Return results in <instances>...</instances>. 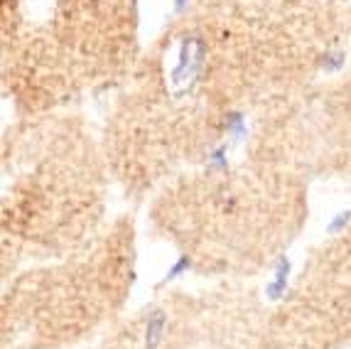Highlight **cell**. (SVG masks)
<instances>
[{"instance_id":"obj_1","label":"cell","mask_w":351,"mask_h":349,"mask_svg":"<svg viewBox=\"0 0 351 349\" xmlns=\"http://www.w3.org/2000/svg\"><path fill=\"white\" fill-rule=\"evenodd\" d=\"M206 62V42L199 35H184L177 42L175 65L170 69V89L177 96L189 93L204 69Z\"/></svg>"},{"instance_id":"obj_2","label":"cell","mask_w":351,"mask_h":349,"mask_svg":"<svg viewBox=\"0 0 351 349\" xmlns=\"http://www.w3.org/2000/svg\"><path fill=\"white\" fill-rule=\"evenodd\" d=\"M290 275H293V261L287 256H280L276 261L268 285H265V297H268L270 303H278V300L285 297L287 288H290Z\"/></svg>"},{"instance_id":"obj_3","label":"cell","mask_w":351,"mask_h":349,"mask_svg":"<svg viewBox=\"0 0 351 349\" xmlns=\"http://www.w3.org/2000/svg\"><path fill=\"white\" fill-rule=\"evenodd\" d=\"M167 330V313L165 310H152L145 320V330H143V344L145 349H155L165 337Z\"/></svg>"},{"instance_id":"obj_4","label":"cell","mask_w":351,"mask_h":349,"mask_svg":"<svg viewBox=\"0 0 351 349\" xmlns=\"http://www.w3.org/2000/svg\"><path fill=\"white\" fill-rule=\"evenodd\" d=\"M223 133L228 135V138L234 140V143H239V140L246 138L248 133V123H246V116L241 113V111H228V113H223Z\"/></svg>"},{"instance_id":"obj_5","label":"cell","mask_w":351,"mask_h":349,"mask_svg":"<svg viewBox=\"0 0 351 349\" xmlns=\"http://www.w3.org/2000/svg\"><path fill=\"white\" fill-rule=\"evenodd\" d=\"M346 65V52L341 49V47H332V49H327V52L319 57V69L324 71V74H337V71H341Z\"/></svg>"},{"instance_id":"obj_6","label":"cell","mask_w":351,"mask_h":349,"mask_svg":"<svg viewBox=\"0 0 351 349\" xmlns=\"http://www.w3.org/2000/svg\"><path fill=\"white\" fill-rule=\"evenodd\" d=\"M206 168L211 172H226L228 170V146L226 143H219L206 153Z\"/></svg>"},{"instance_id":"obj_7","label":"cell","mask_w":351,"mask_h":349,"mask_svg":"<svg viewBox=\"0 0 351 349\" xmlns=\"http://www.w3.org/2000/svg\"><path fill=\"white\" fill-rule=\"evenodd\" d=\"M189 268H192V258H189L187 254H182V256H177L175 261H172V266L167 268V273H165V278H162V285H165V283H172V280H180L182 275L187 273Z\"/></svg>"},{"instance_id":"obj_8","label":"cell","mask_w":351,"mask_h":349,"mask_svg":"<svg viewBox=\"0 0 351 349\" xmlns=\"http://www.w3.org/2000/svg\"><path fill=\"white\" fill-rule=\"evenodd\" d=\"M351 224V210H341L337 214H332V219L327 221V234L337 236V234H344V229Z\"/></svg>"},{"instance_id":"obj_9","label":"cell","mask_w":351,"mask_h":349,"mask_svg":"<svg viewBox=\"0 0 351 349\" xmlns=\"http://www.w3.org/2000/svg\"><path fill=\"white\" fill-rule=\"evenodd\" d=\"M172 5H175V10H177V12H182L184 8L189 5V0H172Z\"/></svg>"}]
</instances>
